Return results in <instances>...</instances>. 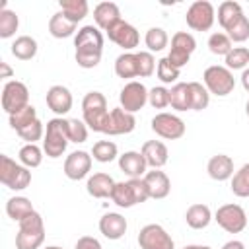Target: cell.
<instances>
[{"instance_id":"6da1fadb","label":"cell","mask_w":249,"mask_h":249,"mask_svg":"<svg viewBox=\"0 0 249 249\" xmlns=\"http://www.w3.org/2000/svg\"><path fill=\"white\" fill-rule=\"evenodd\" d=\"M76 62L82 68H95L103 54V35L97 25H84L74 37Z\"/></svg>"},{"instance_id":"7a4b0ae2","label":"cell","mask_w":249,"mask_h":249,"mask_svg":"<svg viewBox=\"0 0 249 249\" xmlns=\"http://www.w3.org/2000/svg\"><path fill=\"white\" fill-rule=\"evenodd\" d=\"M148 198H150V193L142 177L115 183V189L111 195V200L121 208H132L134 204H142Z\"/></svg>"},{"instance_id":"3957f363","label":"cell","mask_w":249,"mask_h":249,"mask_svg":"<svg viewBox=\"0 0 249 249\" xmlns=\"http://www.w3.org/2000/svg\"><path fill=\"white\" fill-rule=\"evenodd\" d=\"M45 241V224L39 212H33L19 222L16 235V249H41Z\"/></svg>"},{"instance_id":"277c9868","label":"cell","mask_w":249,"mask_h":249,"mask_svg":"<svg viewBox=\"0 0 249 249\" xmlns=\"http://www.w3.org/2000/svg\"><path fill=\"white\" fill-rule=\"evenodd\" d=\"M82 115H84V123L93 132H101L103 123L109 115L105 95L101 91H88L82 99Z\"/></svg>"},{"instance_id":"5b68a950","label":"cell","mask_w":249,"mask_h":249,"mask_svg":"<svg viewBox=\"0 0 249 249\" xmlns=\"http://www.w3.org/2000/svg\"><path fill=\"white\" fill-rule=\"evenodd\" d=\"M66 121L62 117H54L47 123V130H45V140H43V152L49 158H60L66 152L68 146V132H66Z\"/></svg>"},{"instance_id":"8992f818","label":"cell","mask_w":249,"mask_h":249,"mask_svg":"<svg viewBox=\"0 0 249 249\" xmlns=\"http://www.w3.org/2000/svg\"><path fill=\"white\" fill-rule=\"evenodd\" d=\"M0 181L4 187L12 191H23L31 183V171L25 165L16 163L10 156L2 154L0 156Z\"/></svg>"},{"instance_id":"52a82bcc","label":"cell","mask_w":249,"mask_h":249,"mask_svg":"<svg viewBox=\"0 0 249 249\" xmlns=\"http://www.w3.org/2000/svg\"><path fill=\"white\" fill-rule=\"evenodd\" d=\"M204 80V88L208 89V93H214L218 97H226L233 91L235 88V78L231 74V70H228L226 66H208L202 74Z\"/></svg>"},{"instance_id":"ba28073f","label":"cell","mask_w":249,"mask_h":249,"mask_svg":"<svg viewBox=\"0 0 249 249\" xmlns=\"http://www.w3.org/2000/svg\"><path fill=\"white\" fill-rule=\"evenodd\" d=\"M214 220L218 222V226L222 230H226L228 233H239L247 228V214L243 210V206L239 204H222L216 214H214Z\"/></svg>"},{"instance_id":"9c48e42d","label":"cell","mask_w":249,"mask_h":249,"mask_svg":"<svg viewBox=\"0 0 249 249\" xmlns=\"http://www.w3.org/2000/svg\"><path fill=\"white\" fill-rule=\"evenodd\" d=\"M185 19H187V25L193 31H208L214 25V19H216L214 6L208 0H196L189 6V10L185 14Z\"/></svg>"},{"instance_id":"30bf717a","label":"cell","mask_w":249,"mask_h":249,"mask_svg":"<svg viewBox=\"0 0 249 249\" xmlns=\"http://www.w3.org/2000/svg\"><path fill=\"white\" fill-rule=\"evenodd\" d=\"M195 49H196L195 37H193L191 33H187V31H177V33L171 37V49H169L167 60H169L175 68L181 70V68L189 62V58H191V54L195 53Z\"/></svg>"},{"instance_id":"8fae6325","label":"cell","mask_w":249,"mask_h":249,"mask_svg":"<svg viewBox=\"0 0 249 249\" xmlns=\"http://www.w3.org/2000/svg\"><path fill=\"white\" fill-rule=\"evenodd\" d=\"M29 105V89L23 82H18V80H10L4 84V89H2V109L12 115L23 107Z\"/></svg>"},{"instance_id":"7c38bea8","label":"cell","mask_w":249,"mask_h":249,"mask_svg":"<svg viewBox=\"0 0 249 249\" xmlns=\"http://www.w3.org/2000/svg\"><path fill=\"white\" fill-rule=\"evenodd\" d=\"M140 249H175L171 235L160 224H146L138 233Z\"/></svg>"},{"instance_id":"4fadbf2b","label":"cell","mask_w":249,"mask_h":249,"mask_svg":"<svg viewBox=\"0 0 249 249\" xmlns=\"http://www.w3.org/2000/svg\"><path fill=\"white\" fill-rule=\"evenodd\" d=\"M152 130L165 140H177L185 134V123L173 113H158L152 119Z\"/></svg>"},{"instance_id":"5bb4252c","label":"cell","mask_w":249,"mask_h":249,"mask_svg":"<svg viewBox=\"0 0 249 249\" xmlns=\"http://www.w3.org/2000/svg\"><path fill=\"white\" fill-rule=\"evenodd\" d=\"M119 101H121V107L126 113H132L134 115L136 111H140L148 103V89H146V86L142 82L132 80V82L124 84V88L121 89Z\"/></svg>"},{"instance_id":"9a60e30c","label":"cell","mask_w":249,"mask_h":249,"mask_svg":"<svg viewBox=\"0 0 249 249\" xmlns=\"http://www.w3.org/2000/svg\"><path fill=\"white\" fill-rule=\"evenodd\" d=\"M136 126V119L132 113H126L123 107H115L109 111L101 132L109 134V136H119V134H128L132 132Z\"/></svg>"},{"instance_id":"2e32d148","label":"cell","mask_w":249,"mask_h":249,"mask_svg":"<svg viewBox=\"0 0 249 249\" xmlns=\"http://www.w3.org/2000/svg\"><path fill=\"white\" fill-rule=\"evenodd\" d=\"M107 37H109V41H113L115 45H119L126 53L132 51L134 47H138V43H140V35L136 31V27L130 25L128 21H124V19H121L115 27H111L107 31Z\"/></svg>"},{"instance_id":"e0dca14e","label":"cell","mask_w":249,"mask_h":249,"mask_svg":"<svg viewBox=\"0 0 249 249\" xmlns=\"http://www.w3.org/2000/svg\"><path fill=\"white\" fill-rule=\"evenodd\" d=\"M91 169V156L84 150H76L72 154H68V158L64 160V175L72 181H80L84 179Z\"/></svg>"},{"instance_id":"ac0fdd59","label":"cell","mask_w":249,"mask_h":249,"mask_svg":"<svg viewBox=\"0 0 249 249\" xmlns=\"http://www.w3.org/2000/svg\"><path fill=\"white\" fill-rule=\"evenodd\" d=\"M47 105L53 113L56 115H66L70 109H72V93L66 86H51L49 91H47Z\"/></svg>"},{"instance_id":"d6986e66","label":"cell","mask_w":249,"mask_h":249,"mask_svg":"<svg viewBox=\"0 0 249 249\" xmlns=\"http://www.w3.org/2000/svg\"><path fill=\"white\" fill-rule=\"evenodd\" d=\"M146 167H148V163H146V160H144V156L140 152L128 150V152L119 156V169L124 175H128L130 179L144 177L146 175Z\"/></svg>"},{"instance_id":"ffe728a7","label":"cell","mask_w":249,"mask_h":249,"mask_svg":"<svg viewBox=\"0 0 249 249\" xmlns=\"http://www.w3.org/2000/svg\"><path fill=\"white\" fill-rule=\"evenodd\" d=\"M126 228H128L126 218L121 216L119 212H107L99 218V231L107 239H113V241L121 239L126 233Z\"/></svg>"},{"instance_id":"44dd1931","label":"cell","mask_w":249,"mask_h":249,"mask_svg":"<svg viewBox=\"0 0 249 249\" xmlns=\"http://www.w3.org/2000/svg\"><path fill=\"white\" fill-rule=\"evenodd\" d=\"M93 19L99 29L109 31L111 27H115L121 21V10L115 2H99L93 8Z\"/></svg>"},{"instance_id":"7402d4cb","label":"cell","mask_w":249,"mask_h":249,"mask_svg":"<svg viewBox=\"0 0 249 249\" xmlns=\"http://www.w3.org/2000/svg\"><path fill=\"white\" fill-rule=\"evenodd\" d=\"M140 154L144 156L148 167H152V169H161L167 163V158H169L167 146L161 140H148V142H144Z\"/></svg>"},{"instance_id":"603a6c76","label":"cell","mask_w":249,"mask_h":249,"mask_svg":"<svg viewBox=\"0 0 249 249\" xmlns=\"http://www.w3.org/2000/svg\"><path fill=\"white\" fill-rule=\"evenodd\" d=\"M142 179H144V183H146V187H148L150 198H156V200L165 198V196L169 195V191H171V181H169V177H167L163 171H160V169L146 171V175H144Z\"/></svg>"},{"instance_id":"cb8c5ba5","label":"cell","mask_w":249,"mask_h":249,"mask_svg":"<svg viewBox=\"0 0 249 249\" xmlns=\"http://www.w3.org/2000/svg\"><path fill=\"white\" fill-rule=\"evenodd\" d=\"M206 171L214 181H228L233 177V160L226 154H216L208 160Z\"/></svg>"},{"instance_id":"d4e9b609","label":"cell","mask_w":249,"mask_h":249,"mask_svg":"<svg viewBox=\"0 0 249 249\" xmlns=\"http://www.w3.org/2000/svg\"><path fill=\"white\" fill-rule=\"evenodd\" d=\"M86 189H88V195L93 196V198H111L113 189H115V181H113L111 175L99 171V173H93L88 179Z\"/></svg>"},{"instance_id":"484cf974","label":"cell","mask_w":249,"mask_h":249,"mask_svg":"<svg viewBox=\"0 0 249 249\" xmlns=\"http://www.w3.org/2000/svg\"><path fill=\"white\" fill-rule=\"evenodd\" d=\"M185 222L193 230H204L212 222V212H210V208L206 204H200V202L191 204L187 208V212H185Z\"/></svg>"},{"instance_id":"4316f807","label":"cell","mask_w":249,"mask_h":249,"mask_svg":"<svg viewBox=\"0 0 249 249\" xmlns=\"http://www.w3.org/2000/svg\"><path fill=\"white\" fill-rule=\"evenodd\" d=\"M243 18V8L241 4L233 2V0H226L218 6V23L228 31L231 29L239 19Z\"/></svg>"},{"instance_id":"83f0119b","label":"cell","mask_w":249,"mask_h":249,"mask_svg":"<svg viewBox=\"0 0 249 249\" xmlns=\"http://www.w3.org/2000/svg\"><path fill=\"white\" fill-rule=\"evenodd\" d=\"M76 27H78V23L70 21L62 12L53 14L51 19H49V33H51L54 39H66V37L78 33Z\"/></svg>"},{"instance_id":"f1b7e54d","label":"cell","mask_w":249,"mask_h":249,"mask_svg":"<svg viewBox=\"0 0 249 249\" xmlns=\"http://www.w3.org/2000/svg\"><path fill=\"white\" fill-rule=\"evenodd\" d=\"M35 210H33V204H31V200L29 198H25V196H12V198H8V202H6V214L14 220V222H21V220H25L27 216H31Z\"/></svg>"},{"instance_id":"f546056e","label":"cell","mask_w":249,"mask_h":249,"mask_svg":"<svg viewBox=\"0 0 249 249\" xmlns=\"http://www.w3.org/2000/svg\"><path fill=\"white\" fill-rule=\"evenodd\" d=\"M115 74L123 80L128 78H138V62H136V53H123L115 60Z\"/></svg>"},{"instance_id":"4dcf8cb0","label":"cell","mask_w":249,"mask_h":249,"mask_svg":"<svg viewBox=\"0 0 249 249\" xmlns=\"http://www.w3.org/2000/svg\"><path fill=\"white\" fill-rule=\"evenodd\" d=\"M169 105L175 111H189L191 109V89H189V84L177 82L169 89Z\"/></svg>"},{"instance_id":"1f68e13d","label":"cell","mask_w":249,"mask_h":249,"mask_svg":"<svg viewBox=\"0 0 249 249\" xmlns=\"http://www.w3.org/2000/svg\"><path fill=\"white\" fill-rule=\"evenodd\" d=\"M37 41L29 35H19L14 43H12V54L19 60H31L37 54Z\"/></svg>"},{"instance_id":"d6a6232c","label":"cell","mask_w":249,"mask_h":249,"mask_svg":"<svg viewBox=\"0 0 249 249\" xmlns=\"http://www.w3.org/2000/svg\"><path fill=\"white\" fill-rule=\"evenodd\" d=\"M58 6H60V12L70 21H74V23L82 21L88 16V10H89V6H88L86 0H60Z\"/></svg>"},{"instance_id":"836d02e7","label":"cell","mask_w":249,"mask_h":249,"mask_svg":"<svg viewBox=\"0 0 249 249\" xmlns=\"http://www.w3.org/2000/svg\"><path fill=\"white\" fill-rule=\"evenodd\" d=\"M91 156L99 163H109L119 156V148L111 140H97L93 144V148H91Z\"/></svg>"},{"instance_id":"e575fe53","label":"cell","mask_w":249,"mask_h":249,"mask_svg":"<svg viewBox=\"0 0 249 249\" xmlns=\"http://www.w3.org/2000/svg\"><path fill=\"white\" fill-rule=\"evenodd\" d=\"M231 193L239 198L249 196V163H243L231 177Z\"/></svg>"},{"instance_id":"d590c367","label":"cell","mask_w":249,"mask_h":249,"mask_svg":"<svg viewBox=\"0 0 249 249\" xmlns=\"http://www.w3.org/2000/svg\"><path fill=\"white\" fill-rule=\"evenodd\" d=\"M19 163L25 165L27 169H33V167H39L41 161H43V150L37 146V144H25L19 148Z\"/></svg>"},{"instance_id":"8d00e7d4","label":"cell","mask_w":249,"mask_h":249,"mask_svg":"<svg viewBox=\"0 0 249 249\" xmlns=\"http://www.w3.org/2000/svg\"><path fill=\"white\" fill-rule=\"evenodd\" d=\"M144 43H146V47H148L150 53H160V51H163L167 47L169 37H167L165 29H161V27H150L146 31Z\"/></svg>"},{"instance_id":"74e56055","label":"cell","mask_w":249,"mask_h":249,"mask_svg":"<svg viewBox=\"0 0 249 249\" xmlns=\"http://www.w3.org/2000/svg\"><path fill=\"white\" fill-rule=\"evenodd\" d=\"M35 121H37V111H35V107L31 103L27 107H23V109H19V111H16V113L10 115V126L16 132L21 130V128H25V126H29Z\"/></svg>"},{"instance_id":"f35d334b","label":"cell","mask_w":249,"mask_h":249,"mask_svg":"<svg viewBox=\"0 0 249 249\" xmlns=\"http://www.w3.org/2000/svg\"><path fill=\"white\" fill-rule=\"evenodd\" d=\"M189 89H191V109L193 111H202L208 107L210 103V93L208 89L198 84V82H189Z\"/></svg>"},{"instance_id":"ab89813d","label":"cell","mask_w":249,"mask_h":249,"mask_svg":"<svg viewBox=\"0 0 249 249\" xmlns=\"http://www.w3.org/2000/svg\"><path fill=\"white\" fill-rule=\"evenodd\" d=\"M249 64V49L247 47H233L226 54V68L228 70H245Z\"/></svg>"},{"instance_id":"60d3db41","label":"cell","mask_w":249,"mask_h":249,"mask_svg":"<svg viewBox=\"0 0 249 249\" xmlns=\"http://www.w3.org/2000/svg\"><path fill=\"white\" fill-rule=\"evenodd\" d=\"M18 25H19V18L16 12L8 8L0 10V37L2 39H10L18 31Z\"/></svg>"},{"instance_id":"b9f144b4","label":"cell","mask_w":249,"mask_h":249,"mask_svg":"<svg viewBox=\"0 0 249 249\" xmlns=\"http://www.w3.org/2000/svg\"><path fill=\"white\" fill-rule=\"evenodd\" d=\"M208 49L212 54H218V56H226L233 47H231V41L226 33H212L208 37Z\"/></svg>"},{"instance_id":"7bdbcfd3","label":"cell","mask_w":249,"mask_h":249,"mask_svg":"<svg viewBox=\"0 0 249 249\" xmlns=\"http://www.w3.org/2000/svg\"><path fill=\"white\" fill-rule=\"evenodd\" d=\"M66 132H68V140L74 144H82L88 140V124L84 121L68 119L66 121Z\"/></svg>"},{"instance_id":"ee69618b","label":"cell","mask_w":249,"mask_h":249,"mask_svg":"<svg viewBox=\"0 0 249 249\" xmlns=\"http://www.w3.org/2000/svg\"><path fill=\"white\" fill-rule=\"evenodd\" d=\"M136 62H138V78H148L156 70V58L152 56L150 51H140L136 53Z\"/></svg>"},{"instance_id":"f6af8a7d","label":"cell","mask_w":249,"mask_h":249,"mask_svg":"<svg viewBox=\"0 0 249 249\" xmlns=\"http://www.w3.org/2000/svg\"><path fill=\"white\" fill-rule=\"evenodd\" d=\"M156 72H158V78H160L163 84H173V82H177V78H179V68H175V66L167 60V56L158 60Z\"/></svg>"},{"instance_id":"bcb514c9","label":"cell","mask_w":249,"mask_h":249,"mask_svg":"<svg viewBox=\"0 0 249 249\" xmlns=\"http://www.w3.org/2000/svg\"><path fill=\"white\" fill-rule=\"evenodd\" d=\"M148 103L154 109H163L169 105V89L163 86H156L148 91Z\"/></svg>"},{"instance_id":"7dc6e473","label":"cell","mask_w":249,"mask_h":249,"mask_svg":"<svg viewBox=\"0 0 249 249\" xmlns=\"http://www.w3.org/2000/svg\"><path fill=\"white\" fill-rule=\"evenodd\" d=\"M226 35H228L230 41H233V43H243V41H247V39H249V19H247V16H243L231 29H228Z\"/></svg>"},{"instance_id":"c3c4849f","label":"cell","mask_w":249,"mask_h":249,"mask_svg":"<svg viewBox=\"0 0 249 249\" xmlns=\"http://www.w3.org/2000/svg\"><path fill=\"white\" fill-rule=\"evenodd\" d=\"M43 123L37 119L35 123H31L29 126H25V128H21V130H18V136L21 138V140H25L27 144H35L41 136H43Z\"/></svg>"},{"instance_id":"681fc988","label":"cell","mask_w":249,"mask_h":249,"mask_svg":"<svg viewBox=\"0 0 249 249\" xmlns=\"http://www.w3.org/2000/svg\"><path fill=\"white\" fill-rule=\"evenodd\" d=\"M74 249H103L99 239L91 237V235H82L78 241H76V247Z\"/></svg>"},{"instance_id":"f907efd6","label":"cell","mask_w":249,"mask_h":249,"mask_svg":"<svg viewBox=\"0 0 249 249\" xmlns=\"http://www.w3.org/2000/svg\"><path fill=\"white\" fill-rule=\"evenodd\" d=\"M222 249H245V245H243V241H239V239H231V241L224 243Z\"/></svg>"},{"instance_id":"816d5d0a","label":"cell","mask_w":249,"mask_h":249,"mask_svg":"<svg viewBox=\"0 0 249 249\" xmlns=\"http://www.w3.org/2000/svg\"><path fill=\"white\" fill-rule=\"evenodd\" d=\"M241 86H243L245 91H249V68H245L241 72Z\"/></svg>"},{"instance_id":"f5cc1de1","label":"cell","mask_w":249,"mask_h":249,"mask_svg":"<svg viewBox=\"0 0 249 249\" xmlns=\"http://www.w3.org/2000/svg\"><path fill=\"white\" fill-rule=\"evenodd\" d=\"M0 70H2V76L0 78H10L12 76V68L6 62H0Z\"/></svg>"},{"instance_id":"db71d44e","label":"cell","mask_w":249,"mask_h":249,"mask_svg":"<svg viewBox=\"0 0 249 249\" xmlns=\"http://www.w3.org/2000/svg\"><path fill=\"white\" fill-rule=\"evenodd\" d=\"M183 249H212V247H208V245H185Z\"/></svg>"},{"instance_id":"11a10c76","label":"cell","mask_w":249,"mask_h":249,"mask_svg":"<svg viewBox=\"0 0 249 249\" xmlns=\"http://www.w3.org/2000/svg\"><path fill=\"white\" fill-rule=\"evenodd\" d=\"M45 249H62V247H58V245H49V247H45Z\"/></svg>"},{"instance_id":"9f6ffc18","label":"cell","mask_w":249,"mask_h":249,"mask_svg":"<svg viewBox=\"0 0 249 249\" xmlns=\"http://www.w3.org/2000/svg\"><path fill=\"white\" fill-rule=\"evenodd\" d=\"M245 113H247V117H249V101L245 103Z\"/></svg>"}]
</instances>
